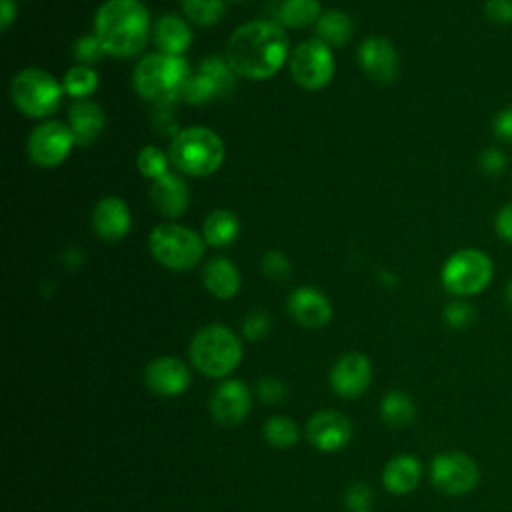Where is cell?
<instances>
[{"instance_id":"6","label":"cell","mask_w":512,"mask_h":512,"mask_svg":"<svg viewBox=\"0 0 512 512\" xmlns=\"http://www.w3.org/2000/svg\"><path fill=\"white\" fill-rule=\"evenodd\" d=\"M204 238L188 226L176 222L156 224L148 236L152 258L174 272L192 270L204 256Z\"/></svg>"},{"instance_id":"5","label":"cell","mask_w":512,"mask_h":512,"mask_svg":"<svg viewBox=\"0 0 512 512\" xmlns=\"http://www.w3.org/2000/svg\"><path fill=\"white\" fill-rule=\"evenodd\" d=\"M190 360L204 376L224 378L240 364L242 344L228 326L208 324L194 334L190 342Z\"/></svg>"},{"instance_id":"28","label":"cell","mask_w":512,"mask_h":512,"mask_svg":"<svg viewBox=\"0 0 512 512\" xmlns=\"http://www.w3.org/2000/svg\"><path fill=\"white\" fill-rule=\"evenodd\" d=\"M184 16L196 26H214L226 12L224 0H180Z\"/></svg>"},{"instance_id":"15","label":"cell","mask_w":512,"mask_h":512,"mask_svg":"<svg viewBox=\"0 0 512 512\" xmlns=\"http://www.w3.org/2000/svg\"><path fill=\"white\" fill-rule=\"evenodd\" d=\"M358 62L362 72L376 82L388 84L398 76L396 48L382 36H370L358 46Z\"/></svg>"},{"instance_id":"39","label":"cell","mask_w":512,"mask_h":512,"mask_svg":"<svg viewBox=\"0 0 512 512\" xmlns=\"http://www.w3.org/2000/svg\"><path fill=\"white\" fill-rule=\"evenodd\" d=\"M270 330V318L264 312H252L242 324V332L248 340H262Z\"/></svg>"},{"instance_id":"41","label":"cell","mask_w":512,"mask_h":512,"mask_svg":"<svg viewBox=\"0 0 512 512\" xmlns=\"http://www.w3.org/2000/svg\"><path fill=\"white\" fill-rule=\"evenodd\" d=\"M284 394H286V388H284L282 380H278V378L268 376V378H262V380L258 382V396H260V400L266 402V404L280 402V400L284 398Z\"/></svg>"},{"instance_id":"22","label":"cell","mask_w":512,"mask_h":512,"mask_svg":"<svg viewBox=\"0 0 512 512\" xmlns=\"http://www.w3.org/2000/svg\"><path fill=\"white\" fill-rule=\"evenodd\" d=\"M202 282L206 290L218 300H230L240 290V272L232 260L218 256L212 258L202 270Z\"/></svg>"},{"instance_id":"43","label":"cell","mask_w":512,"mask_h":512,"mask_svg":"<svg viewBox=\"0 0 512 512\" xmlns=\"http://www.w3.org/2000/svg\"><path fill=\"white\" fill-rule=\"evenodd\" d=\"M348 508L356 510V512H366V508L370 506V488H366L364 484H354L348 490Z\"/></svg>"},{"instance_id":"26","label":"cell","mask_w":512,"mask_h":512,"mask_svg":"<svg viewBox=\"0 0 512 512\" xmlns=\"http://www.w3.org/2000/svg\"><path fill=\"white\" fill-rule=\"evenodd\" d=\"M316 32L318 38L328 46H344L350 40L354 26L348 14L340 10H326L316 22Z\"/></svg>"},{"instance_id":"8","label":"cell","mask_w":512,"mask_h":512,"mask_svg":"<svg viewBox=\"0 0 512 512\" xmlns=\"http://www.w3.org/2000/svg\"><path fill=\"white\" fill-rule=\"evenodd\" d=\"M62 84L42 68H24L10 80L12 104L30 118H46L62 100Z\"/></svg>"},{"instance_id":"16","label":"cell","mask_w":512,"mask_h":512,"mask_svg":"<svg viewBox=\"0 0 512 512\" xmlns=\"http://www.w3.org/2000/svg\"><path fill=\"white\" fill-rule=\"evenodd\" d=\"M146 386L160 396H178L190 384L188 366L174 356H160L144 370Z\"/></svg>"},{"instance_id":"34","label":"cell","mask_w":512,"mask_h":512,"mask_svg":"<svg viewBox=\"0 0 512 512\" xmlns=\"http://www.w3.org/2000/svg\"><path fill=\"white\" fill-rule=\"evenodd\" d=\"M72 52H74V58L78 60V64H82V66H92L94 62H98L102 58V54H106L100 40L96 38V34L80 36L74 42Z\"/></svg>"},{"instance_id":"2","label":"cell","mask_w":512,"mask_h":512,"mask_svg":"<svg viewBox=\"0 0 512 512\" xmlns=\"http://www.w3.org/2000/svg\"><path fill=\"white\" fill-rule=\"evenodd\" d=\"M150 32V14L142 0H106L94 16V34L104 52L130 58L142 52Z\"/></svg>"},{"instance_id":"36","label":"cell","mask_w":512,"mask_h":512,"mask_svg":"<svg viewBox=\"0 0 512 512\" xmlns=\"http://www.w3.org/2000/svg\"><path fill=\"white\" fill-rule=\"evenodd\" d=\"M508 158L500 148H486L478 156V166L486 176H500L506 170Z\"/></svg>"},{"instance_id":"11","label":"cell","mask_w":512,"mask_h":512,"mask_svg":"<svg viewBox=\"0 0 512 512\" xmlns=\"http://www.w3.org/2000/svg\"><path fill=\"white\" fill-rule=\"evenodd\" d=\"M430 478L442 494L462 496L478 484L480 470L464 452H442L430 464Z\"/></svg>"},{"instance_id":"19","label":"cell","mask_w":512,"mask_h":512,"mask_svg":"<svg viewBox=\"0 0 512 512\" xmlns=\"http://www.w3.org/2000/svg\"><path fill=\"white\" fill-rule=\"evenodd\" d=\"M150 202L166 218H178L186 212L190 202V190L186 182L174 174L166 172L164 176L156 178L150 186Z\"/></svg>"},{"instance_id":"38","label":"cell","mask_w":512,"mask_h":512,"mask_svg":"<svg viewBox=\"0 0 512 512\" xmlns=\"http://www.w3.org/2000/svg\"><path fill=\"white\" fill-rule=\"evenodd\" d=\"M262 272L272 280H282L290 274V262L280 252H268L262 258Z\"/></svg>"},{"instance_id":"32","label":"cell","mask_w":512,"mask_h":512,"mask_svg":"<svg viewBox=\"0 0 512 512\" xmlns=\"http://www.w3.org/2000/svg\"><path fill=\"white\" fill-rule=\"evenodd\" d=\"M198 72L204 74L214 84L218 96L230 92V88L234 86V70L230 68L228 62H224L218 56L202 60V64L198 66Z\"/></svg>"},{"instance_id":"31","label":"cell","mask_w":512,"mask_h":512,"mask_svg":"<svg viewBox=\"0 0 512 512\" xmlns=\"http://www.w3.org/2000/svg\"><path fill=\"white\" fill-rule=\"evenodd\" d=\"M168 164H170V156L160 150L158 146L150 144V146H144L138 156H136V166H138V172L146 178H150L152 182L160 176H164L168 172Z\"/></svg>"},{"instance_id":"29","label":"cell","mask_w":512,"mask_h":512,"mask_svg":"<svg viewBox=\"0 0 512 512\" xmlns=\"http://www.w3.org/2000/svg\"><path fill=\"white\" fill-rule=\"evenodd\" d=\"M62 88L68 96L76 100H84L98 88V74L90 66L76 64L64 74Z\"/></svg>"},{"instance_id":"23","label":"cell","mask_w":512,"mask_h":512,"mask_svg":"<svg viewBox=\"0 0 512 512\" xmlns=\"http://www.w3.org/2000/svg\"><path fill=\"white\" fill-rule=\"evenodd\" d=\"M420 474H422V468L418 458L410 454H400L384 466L382 482L386 490L392 494H408L420 482Z\"/></svg>"},{"instance_id":"30","label":"cell","mask_w":512,"mask_h":512,"mask_svg":"<svg viewBox=\"0 0 512 512\" xmlns=\"http://www.w3.org/2000/svg\"><path fill=\"white\" fill-rule=\"evenodd\" d=\"M264 438L274 448H290L298 442L300 430L288 416H272L264 422Z\"/></svg>"},{"instance_id":"3","label":"cell","mask_w":512,"mask_h":512,"mask_svg":"<svg viewBox=\"0 0 512 512\" xmlns=\"http://www.w3.org/2000/svg\"><path fill=\"white\" fill-rule=\"evenodd\" d=\"M170 164L188 176H210L214 174L226 156L222 138L206 126H188L180 130L168 148Z\"/></svg>"},{"instance_id":"18","label":"cell","mask_w":512,"mask_h":512,"mask_svg":"<svg viewBox=\"0 0 512 512\" xmlns=\"http://www.w3.org/2000/svg\"><path fill=\"white\" fill-rule=\"evenodd\" d=\"M132 224L128 204L118 196H104L92 210V228L104 240H120Z\"/></svg>"},{"instance_id":"20","label":"cell","mask_w":512,"mask_h":512,"mask_svg":"<svg viewBox=\"0 0 512 512\" xmlns=\"http://www.w3.org/2000/svg\"><path fill=\"white\" fill-rule=\"evenodd\" d=\"M104 124H106L104 112L92 100H86V98L76 100L68 110V126L78 146L94 144L100 138Z\"/></svg>"},{"instance_id":"35","label":"cell","mask_w":512,"mask_h":512,"mask_svg":"<svg viewBox=\"0 0 512 512\" xmlns=\"http://www.w3.org/2000/svg\"><path fill=\"white\" fill-rule=\"evenodd\" d=\"M474 316H476V312L466 300H452L444 308V322L456 330L468 328L474 322Z\"/></svg>"},{"instance_id":"10","label":"cell","mask_w":512,"mask_h":512,"mask_svg":"<svg viewBox=\"0 0 512 512\" xmlns=\"http://www.w3.org/2000/svg\"><path fill=\"white\" fill-rule=\"evenodd\" d=\"M74 146L76 140L68 124L58 120H46L30 132L26 152L36 166L54 168L70 156Z\"/></svg>"},{"instance_id":"37","label":"cell","mask_w":512,"mask_h":512,"mask_svg":"<svg viewBox=\"0 0 512 512\" xmlns=\"http://www.w3.org/2000/svg\"><path fill=\"white\" fill-rule=\"evenodd\" d=\"M484 16L498 26L512 24V0H486Z\"/></svg>"},{"instance_id":"44","label":"cell","mask_w":512,"mask_h":512,"mask_svg":"<svg viewBox=\"0 0 512 512\" xmlns=\"http://www.w3.org/2000/svg\"><path fill=\"white\" fill-rule=\"evenodd\" d=\"M16 18V2L14 0H0V28L8 30Z\"/></svg>"},{"instance_id":"4","label":"cell","mask_w":512,"mask_h":512,"mask_svg":"<svg viewBox=\"0 0 512 512\" xmlns=\"http://www.w3.org/2000/svg\"><path fill=\"white\" fill-rule=\"evenodd\" d=\"M190 76L184 56L156 52L144 56L136 64L132 72V86L144 100L170 102L182 96Z\"/></svg>"},{"instance_id":"12","label":"cell","mask_w":512,"mask_h":512,"mask_svg":"<svg viewBox=\"0 0 512 512\" xmlns=\"http://www.w3.org/2000/svg\"><path fill=\"white\" fill-rule=\"evenodd\" d=\"M210 414L218 424L236 426L240 424L252 406L250 390L240 380H224L220 382L210 396Z\"/></svg>"},{"instance_id":"1","label":"cell","mask_w":512,"mask_h":512,"mask_svg":"<svg viewBox=\"0 0 512 512\" xmlns=\"http://www.w3.org/2000/svg\"><path fill=\"white\" fill-rule=\"evenodd\" d=\"M288 58V36L282 24L250 20L238 26L226 42V62L234 74L248 80L274 76Z\"/></svg>"},{"instance_id":"25","label":"cell","mask_w":512,"mask_h":512,"mask_svg":"<svg viewBox=\"0 0 512 512\" xmlns=\"http://www.w3.org/2000/svg\"><path fill=\"white\" fill-rule=\"evenodd\" d=\"M322 16L320 0H284L278 10V20L288 28H306L316 24Z\"/></svg>"},{"instance_id":"42","label":"cell","mask_w":512,"mask_h":512,"mask_svg":"<svg viewBox=\"0 0 512 512\" xmlns=\"http://www.w3.org/2000/svg\"><path fill=\"white\" fill-rule=\"evenodd\" d=\"M494 230H496V236L500 240L512 244V202L504 204L496 212V216H494Z\"/></svg>"},{"instance_id":"27","label":"cell","mask_w":512,"mask_h":512,"mask_svg":"<svg viewBox=\"0 0 512 512\" xmlns=\"http://www.w3.org/2000/svg\"><path fill=\"white\" fill-rule=\"evenodd\" d=\"M380 414L386 424H390L394 428H402L414 420L416 406L408 394L394 390L382 398Z\"/></svg>"},{"instance_id":"9","label":"cell","mask_w":512,"mask_h":512,"mask_svg":"<svg viewBox=\"0 0 512 512\" xmlns=\"http://www.w3.org/2000/svg\"><path fill=\"white\" fill-rule=\"evenodd\" d=\"M292 80L310 92L322 90L334 76V56L326 42L320 38H308L300 42L288 62Z\"/></svg>"},{"instance_id":"14","label":"cell","mask_w":512,"mask_h":512,"mask_svg":"<svg viewBox=\"0 0 512 512\" xmlns=\"http://www.w3.org/2000/svg\"><path fill=\"white\" fill-rule=\"evenodd\" d=\"M306 434L320 452H336L352 438V424L338 410H320L308 420Z\"/></svg>"},{"instance_id":"17","label":"cell","mask_w":512,"mask_h":512,"mask_svg":"<svg viewBox=\"0 0 512 512\" xmlns=\"http://www.w3.org/2000/svg\"><path fill=\"white\" fill-rule=\"evenodd\" d=\"M288 312L304 328H320L332 318L330 300L312 286H300L288 296Z\"/></svg>"},{"instance_id":"33","label":"cell","mask_w":512,"mask_h":512,"mask_svg":"<svg viewBox=\"0 0 512 512\" xmlns=\"http://www.w3.org/2000/svg\"><path fill=\"white\" fill-rule=\"evenodd\" d=\"M216 96H218V92H216L214 84L200 72L190 76V80L186 82V88L182 92V98L190 104H204Z\"/></svg>"},{"instance_id":"7","label":"cell","mask_w":512,"mask_h":512,"mask_svg":"<svg viewBox=\"0 0 512 512\" xmlns=\"http://www.w3.org/2000/svg\"><path fill=\"white\" fill-rule=\"evenodd\" d=\"M494 276L492 258L480 248H460L446 258L440 270V282L452 296L466 298L480 294Z\"/></svg>"},{"instance_id":"24","label":"cell","mask_w":512,"mask_h":512,"mask_svg":"<svg viewBox=\"0 0 512 512\" xmlns=\"http://www.w3.org/2000/svg\"><path fill=\"white\" fill-rule=\"evenodd\" d=\"M240 232V222L232 210L216 208L202 222V238L208 246L222 248L236 240Z\"/></svg>"},{"instance_id":"13","label":"cell","mask_w":512,"mask_h":512,"mask_svg":"<svg viewBox=\"0 0 512 512\" xmlns=\"http://www.w3.org/2000/svg\"><path fill=\"white\" fill-rule=\"evenodd\" d=\"M372 380V364L360 352L344 354L330 370V386L342 398H356L366 392Z\"/></svg>"},{"instance_id":"45","label":"cell","mask_w":512,"mask_h":512,"mask_svg":"<svg viewBox=\"0 0 512 512\" xmlns=\"http://www.w3.org/2000/svg\"><path fill=\"white\" fill-rule=\"evenodd\" d=\"M504 296H506V304H508V308L512 310V280L508 282V286H506V292H504Z\"/></svg>"},{"instance_id":"21","label":"cell","mask_w":512,"mask_h":512,"mask_svg":"<svg viewBox=\"0 0 512 512\" xmlns=\"http://www.w3.org/2000/svg\"><path fill=\"white\" fill-rule=\"evenodd\" d=\"M154 44L162 54H172V56H182L188 46L192 44V30L176 14H164L162 18L156 20L154 28Z\"/></svg>"},{"instance_id":"40","label":"cell","mask_w":512,"mask_h":512,"mask_svg":"<svg viewBox=\"0 0 512 512\" xmlns=\"http://www.w3.org/2000/svg\"><path fill=\"white\" fill-rule=\"evenodd\" d=\"M492 134L506 144H512V104L504 106L492 118Z\"/></svg>"}]
</instances>
